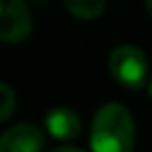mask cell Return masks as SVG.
<instances>
[{
	"instance_id": "obj_1",
	"label": "cell",
	"mask_w": 152,
	"mask_h": 152,
	"mask_svg": "<svg viewBox=\"0 0 152 152\" xmlns=\"http://www.w3.org/2000/svg\"><path fill=\"white\" fill-rule=\"evenodd\" d=\"M134 119L121 103H105L94 114L90 130V145L94 152H132L134 150Z\"/></svg>"
},
{
	"instance_id": "obj_2",
	"label": "cell",
	"mask_w": 152,
	"mask_h": 152,
	"mask_svg": "<svg viewBox=\"0 0 152 152\" xmlns=\"http://www.w3.org/2000/svg\"><path fill=\"white\" fill-rule=\"evenodd\" d=\"M112 78L128 90H141L148 78V58L137 45H119L107 58Z\"/></svg>"
},
{
	"instance_id": "obj_3",
	"label": "cell",
	"mask_w": 152,
	"mask_h": 152,
	"mask_svg": "<svg viewBox=\"0 0 152 152\" xmlns=\"http://www.w3.org/2000/svg\"><path fill=\"white\" fill-rule=\"evenodd\" d=\"M34 20L25 0H0V40L23 43L31 34Z\"/></svg>"
},
{
	"instance_id": "obj_4",
	"label": "cell",
	"mask_w": 152,
	"mask_h": 152,
	"mask_svg": "<svg viewBox=\"0 0 152 152\" xmlns=\"http://www.w3.org/2000/svg\"><path fill=\"white\" fill-rule=\"evenodd\" d=\"M43 145L45 134L34 123H18L0 134V152H40Z\"/></svg>"
},
{
	"instance_id": "obj_5",
	"label": "cell",
	"mask_w": 152,
	"mask_h": 152,
	"mask_svg": "<svg viewBox=\"0 0 152 152\" xmlns=\"http://www.w3.org/2000/svg\"><path fill=\"white\" fill-rule=\"evenodd\" d=\"M45 128L58 141L76 139L81 132V119L72 107H54L45 116Z\"/></svg>"
},
{
	"instance_id": "obj_6",
	"label": "cell",
	"mask_w": 152,
	"mask_h": 152,
	"mask_svg": "<svg viewBox=\"0 0 152 152\" xmlns=\"http://www.w3.org/2000/svg\"><path fill=\"white\" fill-rule=\"evenodd\" d=\"M74 18L81 20H96L105 11V0H63Z\"/></svg>"
},
{
	"instance_id": "obj_7",
	"label": "cell",
	"mask_w": 152,
	"mask_h": 152,
	"mask_svg": "<svg viewBox=\"0 0 152 152\" xmlns=\"http://www.w3.org/2000/svg\"><path fill=\"white\" fill-rule=\"evenodd\" d=\"M16 110V94L9 85L0 83V123L7 121Z\"/></svg>"
},
{
	"instance_id": "obj_8",
	"label": "cell",
	"mask_w": 152,
	"mask_h": 152,
	"mask_svg": "<svg viewBox=\"0 0 152 152\" xmlns=\"http://www.w3.org/2000/svg\"><path fill=\"white\" fill-rule=\"evenodd\" d=\"M49 152H85V150H81V148H72V145H63V148H54V150H49Z\"/></svg>"
},
{
	"instance_id": "obj_9",
	"label": "cell",
	"mask_w": 152,
	"mask_h": 152,
	"mask_svg": "<svg viewBox=\"0 0 152 152\" xmlns=\"http://www.w3.org/2000/svg\"><path fill=\"white\" fill-rule=\"evenodd\" d=\"M145 11H148V16L152 18V0H145Z\"/></svg>"
},
{
	"instance_id": "obj_10",
	"label": "cell",
	"mask_w": 152,
	"mask_h": 152,
	"mask_svg": "<svg viewBox=\"0 0 152 152\" xmlns=\"http://www.w3.org/2000/svg\"><path fill=\"white\" fill-rule=\"evenodd\" d=\"M31 2H38V5H43V2H47V0H31Z\"/></svg>"
},
{
	"instance_id": "obj_11",
	"label": "cell",
	"mask_w": 152,
	"mask_h": 152,
	"mask_svg": "<svg viewBox=\"0 0 152 152\" xmlns=\"http://www.w3.org/2000/svg\"><path fill=\"white\" fill-rule=\"evenodd\" d=\"M150 92H152V83H150Z\"/></svg>"
}]
</instances>
